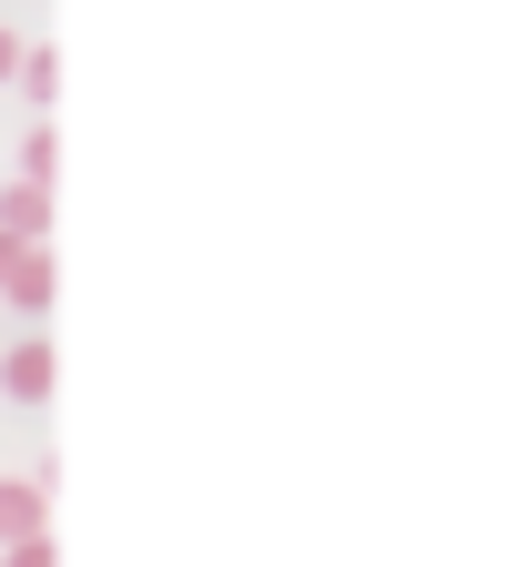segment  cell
Wrapping results in <instances>:
<instances>
[{
    "label": "cell",
    "mask_w": 526,
    "mask_h": 567,
    "mask_svg": "<svg viewBox=\"0 0 526 567\" xmlns=\"http://www.w3.org/2000/svg\"><path fill=\"white\" fill-rule=\"evenodd\" d=\"M51 385H61V354H51V334H31V344H11V354H0V395L51 405Z\"/></svg>",
    "instance_id": "1"
},
{
    "label": "cell",
    "mask_w": 526,
    "mask_h": 567,
    "mask_svg": "<svg viewBox=\"0 0 526 567\" xmlns=\"http://www.w3.org/2000/svg\"><path fill=\"white\" fill-rule=\"evenodd\" d=\"M41 517H51V507H41V486H21V476H0V547H31V537H51Z\"/></svg>",
    "instance_id": "2"
},
{
    "label": "cell",
    "mask_w": 526,
    "mask_h": 567,
    "mask_svg": "<svg viewBox=\"0 0 526 567\" xmlns=\"http://www.w3.org/2000/svg\"><path fill=\"white\" fill-rule=\"evenodd\" d=\"M0 234H11V244H51V193L11 183V193H0Z\"/></svg>",
    "instance_id": "3"
},
{
    "label": "cell",
    "mask_w": 526,
    "mask_h": 567,
    "mask_svg": "<svg viewBox=\"0 0 526 567\" xmlns=\"http://www.w3.org/2000/svg\"><path fill=\"white\" fill-rule=\"evenodd\" d=\"M51 295H61V264H51V244L21 264V284H11V305H31V315H51Z\"/></svg>",
    "instance_id": "4"
},
{
    "label": "cell",
    "mask_w": 526,
    "mask_h": 567,
    "mask_svg": "<svg viewBox=\"0 0 526 567\" xmlns=\"http://www.w3.org/2000/svg\"><path fill=\"white\" fill-rule=\"evenodd\" d=\"M21 92L51 112V92H61V51H51V41H41V51H21Z\"/></svg>",
    "instance_id": "5"
},
{
    "label": "cell",
    "mask_w": 526,
    "mask_h": 567,
    "mask_svg": "<svg viewBox=\"0 0 526 567\" xmlns=\"http://www.w3.org/2000/svg\"><path fill=\"white\" fill-rule=\"evenodd\" d=\"M51 173H61V142H51V122H31V142H21V183L51 193Z\"/></svg>",
    "instance_id": "6"
},
{
    "label": "cell",
    "mask_w": 526,
    "mask_h": 567,
    "mask_svg": "<svg viewBox=\"0 0 526 567\" xmlns=\"http://www.w3.org/2000/svg\"><path fill=\"white\" fill-rule=\"evenodd\" d=\"M41 244H11V234H0V295H11V284H21V264H31Z\"/></svg>",
    "instance_id": "7"
},
{
    "label": "cell",
    "mask_w": 526,
    "mask_h": 567,
    "mask_svg": "<svg viewBox=\"0 0 526 567\" xmlns=\"http://www.w3.org/2000/svg\"><path fill=\"white\" fill-rule=\"evenodd\" d=\"M0 567H61V547H51V537H31V547H11Z\"/></svg>",
    "instance_id": "8"
},
{
    "label": "cell",
    "mask_w": 526,
    "mask_h": 567,
    "mask_svg": "<svg viewBox=\"0 0 526 567\" xmlns=\"http://www.w3.org/2000/svg\"><path fill=\"white\" fill-rule=\"evenodd\" d=\"M21 51H31V41H21L11 21H0V82H21Z\"/></svg>",
    "instance_id": "9"
}]
</instances>
